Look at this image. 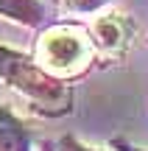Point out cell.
<instances>
[{
    "label": "cell",
    "mask_w": 148,
    "mask_h": 151,
    "mask_svg": "<svg viewBox=\"0 0 148 151\" xmlns=\"http://www.w3.org/2000/svg\"><path fill=\"white\" fill-rule=\"evenodd\" d=\"M0 76L11 87L25 92L28 98H34L39 106H45L48 112H64L70 106V92L59 81L48 78L34 65H28V59H22L20 53H11V50L0 48Z\"/></svg>",
    "instance_id": "obj_1"
},
{
    "label": "cell",
    "mask_w": 148,
    "mask_h": 151,
    "mask_svg": "<svg viewBox=\"0 0 148 151\" xmlns=\"http://www.w3.org/2000/svg\"><path fill=\"white\" fill-rule=\"evenodd\" d=\"M42 56L50 67L56 70H67V67L78 65V62L87 56V45H84L81 34L67 31V28H59V31L45 34L42 39Z\"/></svg>",
    "instance_id": "obj_2"
},
{
    "label": "cell",
    "mask_w": 148,
    "mask_h": 151,
    "mask_svg": "<svg viewBox=\"0 0 148 151\" xmlns=\"http://www.w3.org/2000/svg\"><path fill=\"white\" fill-rule=\"evenodd\" d=\"M0 151H28V137L14 118L0 112Z\"/></svg>",
    "instance_id": "obj_3"
},
{
    "label": "cell",
    "mask_w": 148,
    "mask_h": 151,
    "mask_svg": "<svg viewBox=\"0 0 148 151\" xmlns=\"http://www.w3.org/2000/svg\"><path fill=\"white\" fill-rule=\"evenodd\" d=\"M95 39H98V45L106 48V50L117 48V45L123 42V22L117 20L115 14L101 17V20L95 22Z\"/></svg>",
    "instance_id": "obj_4"
},
{
    "label": "cell",
    "mask_w": 148,
    "mask_h": 151,
    "mask_svg": "<svg viewBox=\"0 0 148 151\" xmlns=\"http://www.w3.org/2000/svg\"><path fill=\"white\" fill-rule=\"evenodd\" d=\"M0 11H9L11 17H20V20H36L39 9L34 3H25V0H0Z\"/></svg>",
    "instance_id": "obj_5"
},
{
    "label": "cell",
    "mask_w": 148,
    "mask_h": 151,
    "mask_svg": "<svg viewBox=\"0 0 148 151\" xmlns=\"http://www.w3.org/2000/svg\"><path fill=\"white\" fill-rule=\"evenodd\" d=\"M70 9H76V11H92V9H98V6H104L106 0H64Z\"/></svg>",
    "instance_id": "obj_6"
}]
</instances>
